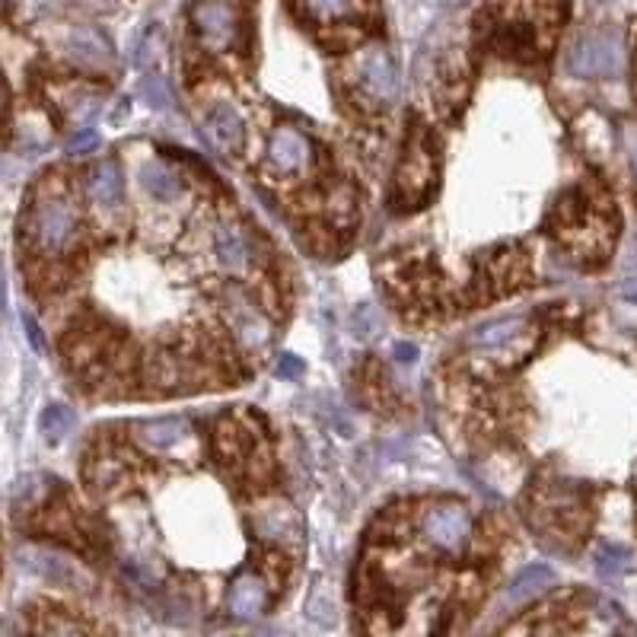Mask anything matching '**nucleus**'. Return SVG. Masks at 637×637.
Returning a JSON list of instances; mask_svg holds the SVG:
<instances>
[{
	"label": "nucleus",
	"instance_id": "nucleus-1",
	"mask_svg": "<svg viewBox=\"0 0 637 637\" xmlns=\"http://www.w3.org/2000/svg\"><path fill=\"white\" fill-rule=\"evenodd\" d=\"M26 239L42 255H67L80 239V211L61 192H45L26 214Z\"/></svg>",
	"mask_w": 637,
	"mask_h": 637
},
{
	"label": "nucleus",
	"instance_id": "nucleus-2",
	"mask_svg": "<svg viewBox=\"0 0 637 637\" xmlns=\"http://www.w3.org/2000/svg\"><path fill=\"white\" fill-rule=\"evenodd\" d=\"M437 185V153L430 147L424 131H411L402 150V160L395 166L392 195L402 208H421Z\"/></svg>",
	"mask_w": 637,
	"mask_h": 637
},
{
	"label": "nucleus",
	"instance_id": "nucleus-3",
	"mask_svg": "<svg viewBox=\"0 0 637 637\" xmlns=\"http://www.w3.org/2000/svg\"><path fill=\"white\" fill-rule=\"evenodd\" d=\"M421 536L434 552L446 558L466 555L475 536V520L466 504L459 501H434L421 513Z\"/></svg>",
	"mask_w": 637,
	"mask_h": 637
},
{
	"label": "nucleus",
	"instance_id": "nucleus-4",
	"mask_svg": "<svg viewBox=\"0 0 637 637\" xmlns=\"http://www.w3.org/2000/svg\"><path fill=\"white\" fill-rule=\"evenodd\" d=\"M567 71L580 80H609L625 71V42L618 32H587L567 48Z\"/></svg>",
	"mask_w": 637,
	"mask_h": 637
},
{
	"label": "nucleus",
	"instance_id": "nucleus-5",
	"mask_svg": "<svg viewBox=\"0 0 637 637\" xmlns=\"http://www.w3.org/2000/svg\"><path fill=\"white\" fill-rule=\"evenodd\" d=\"M354 86L370 106L389 109L399 102L402 83H399V71H395V61L386 45L370 42L357 51L354 55Z\"/></svg>",
	"mask_w": 637,
	"mask_h": 637
},
{
	"label": "nucleus",
	"instance_id": "nucleus-6",
	"mask_svg": "<svg viewBox=\"0 0 637 637\" xmlns=\"http://www.w3.org/2000/svg\"><path fill=\"white\" fill-rule=\"evenodd\" d=\"M265 160L278 179H303L316 163V147L297 125H278L268 137Z\"/></svg>",
	"mask_w": 637,
	"mask_h": 637
},
{
	"label": "nucleus",
	"instance_id": "nucleus-7",
	"mask_svg": "<svg viewBox=\"0 0 637 637\" xmlns=\"http://www.w3.org/2000/svg\"><path fill=\"white\" fill-rule=\"evenodd\" d=\"M192 29L208 51H230L243 32L239 7L233 0H198L192 7Z\"/></svg>",
	"mask_w": 637,
	"mask_h": 637
},
{
	"label": "nucleus",
	"instance_id": "nucleus-8",
	"mask_svg": "<svg viewBox=\"0 0 637 637\" xmlns=\"http://www.w3.org/2000/svg\"><path fill=\"white\" fill-rule=\"evenodd\" d=\"M223 316H227L230 332L236 335V341L243 344V348L258 351L271 341V319L243 294V290L223 294Z\"/></svg>",
	"mask_w": 637,
	"mask_h": 637
},
{
	"label": "nucleus",
	"instance_id": "nucleus-9",
	"mask_svg": "<svg viewBox=\"0 0 637 637\" xmlns=\"http://www.w3.org/2000/svg\"><path fill=\"white\" fill-rule=\"evenodd\" d=\"M252 529L268 545H297L300 539L297 510L281 497H265L262 504L252 507Z\"/></svg>",
	"mask_w": 637,
	"mask_h": 637
},
{
	"label": "nucleus",
	"instance_id": "nucleus-10",
	"mask_svg": "<svg viewBox=\"0 0 637 637\" xmlns=\"http://www.w3.org/2000/svg\"><path fill=\"white\" fill-rule=\"evenodd\" d=\"M131 437L141 450H147L153 456H169V453L182 450V446L192 440V424L179 415L147 418V421H137L131 427Z\"/></svg>",
	"mask_w": 637,
	"mask_h": 637
},
{
	"label": "nucleus",
	"instance_id": "nucleus-11",
	"mask_svg": "<svg viewBox=\"0 0 637 637\" xmlns=\"http://www.w3.org/2000/svg\"><path fill=\"white\" fill-rule=\"evenodd\" d=\"M532 338V325L523 316H504V319H491V322H481L478 329L469 335V348L478 354H491V357H501L513 348H520V344Z\"/></svg>",
	"mask_w": 637,
	"mask_h": 637
},
{
	"label": "nucleus",
	"instance_id": "nucleus-12",
	"mask_svg": "<svg viewBox=\"0 0 637 637\" xmlns=\"http://www.w3.org/2000/svg\"><path fill=\"white\" fill-rule=\"evenodd\" d=\"M271 602V590L262 574L255 571H243L230 580L227 587V612L233 622H255V618H262L265 609Z\"/></svg>",
	"mask_w": 637,
	"mask_h": 637
},
{
	"label": "nucleus",
	"instance_id": "nucleus-13",
	"mask_svg": "<svg viewBox=\"0 0 637 637\" xmlns=\"http://www.w3.org/2000/svg\"><path fill=\"white\" fill-rule=\"evenodd\" d=\"M64 55L71 64L83 67V71H109L115 64L112 45L93 26H77L64 36Z\"/></svg>",
	"mask_w": 637,
	"mask_h": 637
},
{
	"label": "nucleus",
	"instance_id": "nucleus-14",
	"mask_svg": "<svg viewBox=\"0 0 637 637\" xmlns=\"http://www.w3.org/2000/svg\"><path fill=\"white\" fill-rule=\"evenodd\" d=\"M204 134H208L214 150L227 153V157H236L246 147V122L230 102H214L208 109V115H204Z\"/></svg>",
	"mask_w": 637,
	"mask_h": 637
},
{
	"label": "nucleus",
	"instance_id": "nucleus-15",
	"mask_svg": "<svg viewBox=\"0 0 637 637\" xmlns=\"http://www.w3.org/2000/svg\"><path fill=\"white\" fill-rule=\"evenodd\" d=\"M214 255H217V262H220L223 271L243 274L255 262L252 236L239 227V223H220V227L214 230Z\"/></svg>",
	"mask_w": 637,
	"mask_h": 637
},
{
	"label": "nucleus",
	"instance_id": "nucleus-16",
	"mask_svg": "<svg viewBox=\"0 0 637 637\" xmlns=\"http://www.w3.org/2000/svg\"><path fill=\"white\" fill-rule=\"evenodd\" d=\"M86 195H90V201L102 211L122 208V201H125L122 166H118L115 160H99L90 176H86Z\"/></svg>",
	"mask_w": 637,
	"mask_h": 637
},
{
	"label": "nucleus",
	"instance_id": "nucleus-17",
	"mask_svg": "<svg viewBox=\"0 0 637 637\" xmlns=\"http://www.w3.org/2000/svg\"><path fill=\"white\" fill-rule=\"evenodd\" d=\"M150 383L166 392H185L198 383V367L192 357H182L176 351H160L150 364Z\"/></svg>",
	"mask_w": 637,
	"mask_h": 637
},
{
	"label": "nucleus",
	"instance_id": "nucleus-18",
	"mask_svg": "<svg viewBox=\"0 0 637 637\" xmlns=\"http://www.w3.org/2000/svg\"><path fill=\"white\" fill-rule=\"evenodd\" d=\"M555 583V571L548 564H526L520 574H516L507 590H504V609H520L529 606L532 599H539L548 587Z\"/></svg>",
	"mask_w": 637,
	"mask_h": 637
},
{
	"label": "nucleus",
	"instance_id": "nucleus-19",
	"mask_svg": "<svg viewBox=\"0 0 637 637\" xmlns=\"http://www.w3.org/2000/svg\"><path fill=\"white\" fill-rule=\"evenodd\" d=\"M137 179H141V188L157 201H179L182 192H185V182L176 169H172L169 163L163 160H144L141 166H137Z\"/></svg>",
	"mask_w": 637,
	"mask_h": 637
},
{
	"label": "nucleus",
	"instance_id": "nucleus-20",
	"mask_svg": "<svg viewBox=\"0 0 637 637\" xmlns=\"http://www.w3.org/2000/svg\"><path fill=\"white\" fill-rule=\"evenodd\" d=\"M529 278V268L523 258H510V252H501L494 258V262H488V284L494 290H516L523 281Z\"/></svg>",
	"mask_w": 637,
	"mask_h": 637
},
{
	"label": "nucleus",
	"instance_id": "nucleus-21",
	"mask_svg": "<svg viewBox=\"0 0 637 637\" xmlns=\"http://www.w3.org/2000/svg\"><path fill=\"white\" fill-rule=\"evenodd\" d=\"M23 561L51 583H71L74 580L71 564H67L58 552H48V548H29V552H23Z\"/></svg>",
	"mask_w": 637,
	"mask_h": 637
},
{
	"label": "nucleus",
	"instance_id": "nucleus-22",
	"mask_svg": "<svg viewBox=\"0 0 637 637\" xmlns=\"http://www.w3.org/2000/svg\"><path fill=\"white\" fill-rule=\"evenodd\" d=\"M74 427H77V415H74V408H67V405H48L39 418V430L48 443L67 440V434H71Z\"/></svg>",
	"mask_w": 637,
	"mask_h": 637
},
{
	"label": "nucleus",
	"instance_id": "nucleus-23",
	"mask_svg": "<svg viewBox=\"0 0 637 637\" xmlns=\"http://www.w3.org/2000/svg\"><path fill=\"white\" fill-rule=\"evenodd\" d=\"M631 567V552L622 545H602L596 552V574L602 580H618Z\"/></svg>",
	"mask_w": 637,
	"mask_h": 637
},
{
	"label": "nucleus",
	"instance_id": "nucleus-24",
	"mask_svg": "<svg viewBox=\"0 0 637 637\" xmlns=\"http://www.w3.org/2000/svg\"><path fill=\"white\" fill-rule=\"evenodd\" d=\"M300 7L306 16H313V20L332 23V20H341V16L354 13L357 0H300Z\"/></svg>",
	"mask_w": 637,
	"mask_h": 637
},
{
	"label": "nucleus",
	"instance_id": "nucleus-25",
	"mask_svg": "<svg viewBox=\"0 0 637 637\" xmlns=\"http://www.w3.org/2000/svg\"><path fill=\"white\" fill-rule=\"evenodd\" d=\"M141 99L147 102L150 109H157V112H166V109H172V90H169V83L160 77V74H147L144 80H141Z\"/></svg>",
	"mask_w": 637,
	"mask_h": 637
},
{
	"label": "nucleus",
	"instance_id": "nucleus-26",
	"mask_svg": "<svg viewBox=\"0 0 637 637\" xmlns=\"http://www.w3.org/2000/svg\"><path fill=\"white\" fill-rule=\"evenodd\" d=\"M122 469L125 466H118V459H112V456H96L93 462H90V481L99 488V491H109V488H115L118 481H122Z\"/></svg>",
	"mask_w": 637,
	"mask_h": 637
},
{
	"label": "nucleus",
	"instance_id": "nucleus-27",
	"mask_svg": "<svg viewBox=\"0 0 637 637\" xmlns=\"http://www.w3.org/2000/svg\"><path fill=\"white\" fill-rule=\"evenodd\" d=\"M39 637H86V634H83V628L77 622H71V618L55 615L39 628Z\"/></svg>",
	"mask_w": 637,
	"mask_h": 637
},
{
	"label": "nucleus",
	"instance_id": "nucleus-28",
	"mask_svg": "<svg viewBox=\"0 0 637 637\" xmlns=\"http://www.w3.org/2000/svg\"><path fill=\"white\" fill-rule=\"evenodd\" d=\"M309 618H313V622H319V625H325V628H332L335 625V618H338V612H335V606H332V599L329 596H322V593H316L313 599H309Z\"/></svg>",
	"mask_w": 637,
	"mask_h": 637
},
{
	"label": "nucleus",
	"instance_id": "nucleus-29",
	"mask_svg": "<svg viewBox=\"0 0 637 637\" xmlns=\"http://www.w3.org/2000/svg\"><path fill=\"white\" fill-rule=\"evenodd\" d=\"M329 211L341 220H351L354 217V192L348 185H338L335 192L329 195Z\"/></svg>",
	"mask_w": 637,
	"mask_h": 637
},
{
	"label": "nucleus",
	"instance_id": "nucleus-30",
	"mask_svg": "<svg viewBox=\"0 0 637 637\" xmlns=\"http://www.w3.org/2000/svg\"><path fill=\"white\" fill-rule=\"evenodd\" d=\"M99 147V134L96 128H80L77 134H71V141H67V153H74V157H83V153H93Z\"/></svg>",
	"mask_w": 637,
	"mask_h": 637
},
{
	"label": "nucleus",
	"instance_id": "nucleus-31",
	"mask_svg": "<svg viewBox=\"0 0 637 637\" xmlns=\"http://www.w3.org/2000/svg\"><path fill=\"white\" fill-rule=\"evenodd\" d=\"M23 329H26V335H29V344H32V351H39V354H45V335H42V329H39V322L32 319L29 313L23 316Z\"/></svg>",
	"mask_w": 637,
	"mask_h": 637
},
{
	"label": "nucleus",
	"instance_id": "nucleus-32",
	"mask_svg": "<svg viewBox=\"0 0 637 637\" xmlns=\"http://www.w3.org/2000/svg\"><path fill=\"white\" fill-rule=\"evenodd\" d=\"M278 373L284 376V380H297V376H303V360L294 357V354H284L281 364H278Z\"/></svg>",
	"mask_w": 637,
	"mask_h": 637
},
{
	"label": "nucleus",
	"instance_id": "nucleus-33",
	"mask_svg": "<svg viewBox=\"0 0 637 637\" xmlns=\"http://www.w3.org/2000/svg\"><path fill=\"white\" fill-rule=\"evenodd\" d=\"M395 360H399V364H415L418 348H415V344H408V341H399V344H395Z\"/></svg>",
	"mask_w": 637,
	"mask_h": 637
},
{
	"label": "nucleus",
	"instance_id": "nucleus-34",
	"mask_svg": "<svg viewBox=\"0 0 637 637\" xmlns=\"http://www.w3.org/2000/svg\"><path fill=\"white\" fill-rule=\"evenodd\" d=\"M625 150H628L631 169H634V176H637V128H628L625 131Z\"/></svg>",
	"mask_w": 637,
	"mask_h": 637
},
{
	"label": "nucleus",
	"instance_id": "nucleus-35",
	"mask_svg": "<svg viewBox=\"0 0 637 637\" xmlns=\"http://www.w3.org/2000/svg\"><path fill=\"white\" fill-rule=\"evenodd\" d=\"M622 297L631 300V303H637V281H628V284L622 287Z\"/></svg>",
	"mask_w": 637,
	"mask_h": 637
},
{
	"label": "nucleus",
	"instance_id": "nucleus-36",
	"mask_svg": "<svg viewBox=\"0 0 637 637\" xmlns=\"http://www.w3.org/2000/svg\"><path fill=\"white\" fill-rule=\"evenodd\" d=\"M7 106V83H4V74H0V109Z\"/></svg>",
	"mask_w": 637,
	"mask_h": 637
},
{
	"label": "nucleus",
	"instance_id": "nucleus-37",
	"mask_svg": "<svg viewBox=\"0 0 637 637\" xmlns=\"http://www.w3.org/2000/svg\"><path fill=\"white\" fill-rule=\"evenodd\" d=\"M252 637H278V634H274L271 628H262V631H255Z\"/></svg>",
	"mask_w": 637,
	"mask_h": 637
},
{
	"label": "nucleus",
	"instance_id": "nucleus-38",
	"mask_svg": "<svg viewBox=\"0 0 637 637\" xmlns=\"http://www.w3.org/2000/svg\"><path fill=\"white\" fill-rule=\"evenodd\" d=\"M208 637H230V634H227V631H211Z\"/></svg>",
	"mask_w": 637,
	"mask_h": 637
},
{
	"label": "nucleus",
	"instance_id": "nucleus-39",
	"mask_svg": "<svg viewBox=\"0 0 637 637\" xmlns=\"http://www.w3.org/2000/svg\"><path fill=\"white\" fill-rule=\"evenodd\" d=\"M4 4H7V0H0V7H4Z\"/></svg>",
	"mask_w": 637,
	"mask_h": 637
}]
</instances>
